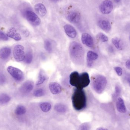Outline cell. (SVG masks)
I'll return each instance as SVG.
<instances>
[{
  "label": "cell",
  "instance_id": "6da1fadb",
  "mask_svg": "<svg viewBox=\"0 0 130 130\" xmlns=\"http://www.w3.org/2000/svg\"><path fill=\"white\" fill-rule=\"evenodd\" d=\"M90 83L89 75L86 72L79 74L78 72H73L70 76V83L76 89H83L89 85Z\"/></svg>",
  "mask_w": 130,
  "mask_h": 130
},
{
  "label": "cell",
  "instance_id": "7a4b0ae2",
  "mask_svg": "<svg viewBox=\"0 0 130 130\" xmlns=\"http://www.w3.org/2000/svg\"><path fill=\"white\" fill-rule=\"evenodd\" d=\"M72 99L73 106L76 110H81L86 107V95L83 89H75L72 96Z\"/></svg>",
  "mask_w": 130,
  "mask_h": 130
},
{
  "label": "cell",
  "instance_id": "3957f363",
  "mask_svg": "<svg viewBox=\"0 0 130 130\" xmlns=\"http://www.w3.org/2000/svg\"><path fill=\"white\" fill-rule=\"evenodd\" d=\"M70 54L74 62L80 64L84 60V52L82 45L76 42L71 43L69 47Z\"/></svg>",
  "mask_w": 130,
  "mask_h": 130
},
{
  "label": "cell",
  "instance_id": "277c9868",
  "mask_svg": "<svg viewBox=\"0 0 130 130\" xmlns=\"http://www.w3.org/2000/svg\"><path fill=\"white\" fill-rule=\"evenodd\" d=\"M93 89L98 94H101L104 91L107 84L106 78L102 75H96L92 78Z\"/></svg>",
  "mask_w": 130,
  "mask_h": 130
},
{
  "label": "cell",
  "instance_id": "5b68a950",
  "mask_svg": "<svg viewBox=\"0 0 130 130\" xmlns=\"http://www.w3.org/2000/svg\"><path fill=\"white\" fill-rule=\"evenodd\" d=\"M8 73L17 82H21L24 79V74L18 68L12 66H9L7 69Z\"/></svg>",
  "mask_w": 130,
  "mask_h": 130
},
{
  "label": "cell",
  "instance_id": "8992f818",
  "mask_svg": "<svg viewBox=\"0 0 130 130\" xmlns=\"http://www.w3.org/2000/svg\"><path fill=\"white\" fill-rule=\"evenodd\" d=\"M24 15L27 20L34 26H38L41 23V20L39 17L32 11H26Z\"/></svg>",
  "mask_w": 130,
  "mask_h": 130
},
{
  "label": "cell",
  "instance_id": "52a82bcc",
  "mask_svg": "<svg viewBox=\"0 0 130 130\" xmlns=\"http://www.w3.org/2000/svg\"><path fill=\"white\" fill-rule=\"evenodd\" d=\"M13 55L14 59L17 61L21 62L24 61L25 54L23 46L20 45L15 46L14 48Z\"/></svg>",
  "mask_w": 130,
  "mask_h": 130
},
{
  "label": "cell",
  "instance_id": "ba28073f",
  "mask_svg": "<svg viewBox=\"0 0 130 130\" xmlns=\"http://www.w3.org/2000/svg\"><path fill=\"white\" fill-rule=\"evenodd\" d=\"M99 9L102 13L105 14H109L113 9L112 2L110 0L104 1L100 5Z\"/></svg>",
  "mask_w": 130,
  "mask_h": 130
},
{
  "label": "cell",
  "instance_id": "9c48e42d",
  "mask_svg": "<svg viewBox=\"0 0 130 130\" xmlns=\"http://www.w3.org/2000/svg\"><path fill=\"white\" fill-rule=\"evenodd\" d=\"M34 83L31 81H27L23 83L19 89L20 92L23 94L29 93L34 88Z\"/></svg>",
  "mask_w": 130,
  "mask_h": 130
},
{
  "label": "cell",
  "instance_id": "30bf717a",
  "mask_svg": "<svg viewBox=\"0 0 130 130\" xmlns=\"http://www.w3.org/2000/svg\"><path fill=\"white\" fill-rule=\"evenodd\" d=\"M67 20L73 23H77L80 20V14L76 11H72L69 12L67 17Z\"/></svg>",
  "mask_w": 130,
  "mask_h": 130
},
{
  "label": "cell",
  "instance_id": "8fae6325",
  "mask_svg": "<svg viewBox=\"0 0 130 130\" xmlns=\"http://www.w3.org/2000/svg\"><path fill=\"white\" fill-rule=\"evenodd\" d=\"M83 43L88 47L92 48L94 45V41L91 35L86 33H84L82 36Z\"/></svg>",
  "mask_w": 130,
  "mask_h": 130
},
{
  "label": "cell",
  "instance_id": "7c38bea8",
  "mask_svg": "<svg viewBox=\"0 0 130 130\" xmlns=\"http://www.w3.org/2000/svg\"><path fill=\"white\" fill-rule=\"evenodd\" d=\"M65 32L67 36L72 39H74L77 35V32L75 29L71 25L66 24L64 26Z\"/></svg>",
  "mask_w": 130,
  "mask_h": 130
},
{
  "label": "cell",
  "instance_id": "4fadbf2b",
  "mask_svg": "<svg viewBox=\"0 0 130 130\" xmlns=\"http://www.w3.org/2000/svg\"><path fill=\"white\" fill-rule=\"evenodd\" d=\"M49 88L51 92L53 94H59L62 90L61 86L56 82H52L50 83Z\"/></svg>",
  "mask_w": 130,
  "mask_h": 130
},
{
  "label": "cell",
  "instance_id": "5bb4252c",
  "mask_svg": "<svg viewBox=\"0 0 130 130\" xmlns=\"http://www.w3.org/2000/svg\"><path fill=\"white\" fill-rule=\"evenodd\" d=\"M7 35L8 37L12 38L16 41H20L21 39V37L20 34L18 32L16 29L13 27L8 30Z\"/></svg>",
  "mask_w": 130,
  "mask_h": 130
},
{
  "label": "cell",
  "instance_id": "9a60e30c",
  "mask_svg": "<svg viewBox=\"0 0 130 130\" xmlns=\"http://www.w3.org/2000/svg\"><path fill=\"white\" fill-rule=\"evenodd\" d=\"M34 9L37 13L41 17H44L47 13V10L45 5L41 3L36 4L34 6Z\"/></svg>",
  "mask_w": 130,
  "mask_h": 130
},
{
  "label": "cell",
  "instance_id": "2e32d148",
  "mask_svg": "<svg viewBox=\"0 0 130 130\" xmlns=\"http://www.w3.org/2000/svg\"><path fill=\"white\" fill-rule=\"evenodd\" d=\"M98 56L95 53L92 51H89L87 53V65L89 67L91 66L93 64V61L98 59Z\"/></svg>",
  "mask_w": 130,
  "mask_h": 130
},
{
  "label": "cell",
  "instance_id": "e0dca14e",
  "mask_svg": "<svg viewBox=\"0 0 130 130\" xmlns=\"http://www.w3.org/2000/svg\"><path fill=\"white\" fill-rule=\"evenodd\" d=\"M11 53V50L10 47H3L0 50V58L3 60H5L9 57Z\"/></svg>",
  "mask_w": 130,
  "mask_h": 130
},
{
  "label": "cell",
  "instance_id": "ac0fdd59",
  "mask_svg": "<svg viewBox=\"0 0 130 130\" xmlns=\"http://www.w3.org/2000/svg\"><path fill=\"white\" fill-rule=\"evenodd\" d=\"M99 27L105 32H109L110 30L111 26L110 24L107 20H101L99 22Z\"/></svg>",
  "mask_w": 130,
  "mask_h": 130
},
{
  "label": "cell",
  "instance_id": "d6986e66",
  "mask_svg": "<svg viewBox=\"0 0 130 130\" xmlns=\"http://www.w3.org/2000/svg\"><path fill=\"white\" fill-rule=\"evenodd\" d=\"M117 107L118 110L120 113H125L126 108L123 100L121 98H119L117 102Z\"/></svg>",
  "mask_w": 130,
  "mask_h": 130
},
{
  "label": "cell",
  "instance_id": "ffe728a7",
  "mask_svg": "<svg viewBox=\"0 0 130 130\" xmlns=\"http://www.w3.org/2000/svg\"><path fill=\"white\" fill-rule=\"evenodd\" d=\"M11 100L10 96L5 93L0 94V104L4 105L8 103Z\"/></svg>",
  "mask_w": 130,
  "mask_h": 130
},
{
  "label": "cell",
  "instance_id": "44dd1931",
  "mask_svg": "<svg viewBox=\"0 0 130 130\" xmlns=\"http://www.w3.org/2000/svg\"><path fill=\"white\" fill-rule=\"evenodd\" d=\"M55 109L59 113H63L66 111L67 108L64 105L59 104L55 105Z\"/></svg>",
  "mask_w": 130,
  "mask_h": 130
},
{
  "label": "cell",
  "instance_id": "7402d4cb",
  "mask_svg": "<svg viewBox=\"0 0 130 130\" xmlns=\"http://www.w3.org/2000/svg\"><path fill=\"white\" fill-rule=\"evenodd\" d=\"M40 108L43 112H47L51 109L52 105L51 104L48 102H43L40 104Z\"/></svg>",
  "mask_w": 130,
  "mask_h": 130
},
{
  "label": "cell",
  "instance_id": "603a6c76",
  "mask_svg": "<svg viewBox=\"0 0 130 130\" xmlns=\"http://www.w3.org/2000/svg\"><path fill=\"white\" fill-rule=\"evenodd\" d=\"M26 112V109L25 107L22 105H19L15 109V113L18 116L24 115Z\"/></svg>",
  "mask_w": 130,
  "mask_h": 130
},
{
  "label": "cell",
  "instance_id": "cb8c5ba5",
  "mask_svg": "<svg viewBox=\"0 0 130 130\" xmlns=\"http://www.w3.org/2000/svg\"><path fill=\"white\" fill-rule=\"evenodd\" d=\"M46 79V77L44 75V73L43 72H40L39 75V79L37 81V82L36 83V85L37 86L41 85L43 83Z\"/></svg>",
  "mask_w": 130,
  "mask_h": 130
},
{
  "label": "cell",
  "instance_id": "d4e9b609",
  "mask_svg": "<svg viewBox=\"0 0 130 130\" xmlns=\"http://www.w3.org/2000/svg\"><path fill=\"white\" fill-rule=\"evenodd\" d=\"M44 47L46 51L49 53H51L53 51L52 45L50 40H46L44 42Z\"/></svg>",
  "mask_w": 130,
  "mask_h": 130
},
{
  "label": "cell",
  "instance_id": "484cf974",
  "mask_svg": "<svg viewBox=\"0 0 130 130\" xmlns=\"http://www.w3.org/2000/svg\"><path fill=\"white\" fill-rule=\"evenodd\" d=\"M32 54L30 52H28L25 55L24 61L26 64H29L32 62Z\"/></svg>",
  "mask_w": 130,
  "mask_h": 130
},
{
  "label": "cell",
  "instance_id": "4316f807",
  "mask_svg": "<svg viewBox=\"0 0 130 130\" xmlns=\"http://www.w3.org/2000/svg\"><path fill=\"white\" fill-rule=\"evenodd\" d=\"M112 43H113L115 46L118 49H120L121 48V40L118 38H115L113 39L112 40Z\"/></svg>",
  "mask_w": 130,
  "mask_h": 130
},
{
  "label": "cell",
  "instance_id": "83f0119b",
  "mask_svg": "<svg viewBox=\"0 0 130 130\" xmlns=\"http://www.w3.org/2000/svg\"><path fill=\"white\" fill-rule=\"evenodd\" d=\"M45 91L42 88L37 89L34 92V95L36 97H40L43 96L45 94Z\"/></svg>",
  "mask_w": 130,
  "mask_h": 130
},
{
  "label": "cell",
  "instance_id": "f1b7e54d",
  "mask_svg": "<svg viewBox=\"0 0 130 130\" xmlns=\"http://www.w3.org/2000/svg\"><path fill=\"white\" fill-rule=\"evenodd\" d=\"M98 37L99 39L103 42H107L108 40V37L105 34L102 33H100L98 35Z\"/></svg>",
  "mask_w": 130,
  "mask_h": 130
},
{
  "label": "cell",
  "instance_id": "f546056e",
  "mask_svg": "<svg viewBox=\"0 0 130 130\" xmlns=\"http://www.w3.org/2000/svg\"><path fill=\"white\" fill-rule=\"evenodd\" d=\"M8 37L2 31H0V39L4 41H7L8 40Z\"/></svg>",
  "mask_w": 130,
  "mask_h": 130
},
{
  "label": "cell",
  "instance_id": "4dcf8cb0",
  "mask_svg": "<svg viewBox=\"0 0 130 130\" xmlns=\"http://www.w3.org/2000/svg\"><path fill=\"white\" fill-rule=\"evenodd\" d=\"M6 81L5 76L2 73H0V85H4L6 82Z\"/></svg>",
  "mask_w": 130,
  "mask_h": 130
},
{
  "label": "cell",
  "instance_id": "1f68e13d",
  "mask_svg": "<svg viewBox=\"0 0 130 130\" xmlns=\"http://www.w3.org/2000/svg\"><path fill=\"white\" fill-rule=\"evenodd\" d=\"M115 70L118 76H121L122 75V73H123V70H122V68L117 67L115 68Z\"/></svg>",
  "mask_w": 130,
  "mask_h": 130
},
{
  "label": "cell",
  "instance_id": "d6a6232c",
  "mask_svg": "<svg viewBox=\"0 0 130 130\" xmlns=\"http://www.w3.org/2000/svg\"><path fill=\"white\" fill-rule=\"evenodd\" d=\"M79 130H89V126L87 124H82Z\"/></svg>",
  "mask_w": 130,
  "mask_h": 130
},
{
  "label": "cell",
  "instance_id": "836d02e7",
  "mask_svg": "<svg viewBox=\"0 0 130 130\" xmlns=\"http://www.w3.org/2000/svg\"><path fill=\"white\" fill-rule=\"evenodd\" d=\"M115 96H118L120 94L121 90L120 88L118 86H116L115 87Z\"/></svg>",
  "mask_w": 130,
  "mask_h": 130
},
{
  "label": "cell",
  "instance_id": "e575fe53",
  "mask_svg": "<svg viewBox=\"0 0 130 130\" xmlns=\"http://www.w3.org/2000/svg\"><path fill=\"white\" fill-rule=\"evenodd\" d=\"M126 66L127 69L130 70V59L127 61L126 63Z\"/></svg>",
  "mask_w": 130,
  "mask_h": 130
},
{
  "label": "cell",
  "instance_id": "d590c367",
  "mask_svg": "<svg viewBox=\"0 0 130 130\" xmlns=\"http://www.w3.org/2000/svg\"><path fill=\"white\" fill-rule=\"evenodd\" d=\"M97 130H108L107 129H105V128H102V127H101V128H98L97 129Z\"/></svg>",
  "mask_w": 130,
  "mask_h": 130
},
{
  "label": "cell",
  "instance_id": "8d00e7d4",
  "mask_svg": "<svg viewBox=\"0 0 130 130\" xmlns=\"http://www.w3.org/2000/svg\"><path fill=\"white\" fill-rule=\"evenodd\" d=\"M114 1L115 2H117V3H119L120 1L121 0H114Z\"/></svg>",
  "mask_w": 130,
  "mask_h": 130
},
{
  "label": "cell",
  "instance_id": "74e56055",
  "mask_svg": "<svg viewBox=\"0 0 130 130\" xmlns=\"http://www.w3.org/2000/svg\"><path fill=\"white\" fill-rule=\"evenodd\" d=\"M109 50H110V51H111V52H113V48L112 47H110V49H109Z\"/></svg>",
  "mask_w": 130,
  "mask_h": 130
},
{
  "label": "cell",
  "instance_id": "f35d334b",
  "mask_svg": "<svg viewBox=\"0 0 130 130\" xmlns=\"http://www.w3.org/2000/svg\"><path fill=\"white\" fill-rule=\"evenodd\" d=\"M51 1L52 2H56L58 1L59 0H51Z\"/></svg>",
  "mask_w": 130,
  "mask_h": 130
},
{
  "label": "cell",
  "instance_id": "ab89813d",
  "mask_svg": "<svg viewBox=\"0 0 130 130\" xmlns=\"http://www.w3.org/2000/svg\"><path fill=\"white\" fill-rule=\"evenodd\" d=\"M128 81H129V83L130 84V78L128 79Z\"/></svg>",
  "mask_w": 130,
  "mask_h": 130
},
{
  "label": "cell",
  "instance_id": "60d3db41",
  "mask_svg": "<svg viewBox=\"0 0 130 130\" xmlns=\"http://www.w3.org/2000/svg\"></svg>",
  "mask_w": 130,
  "mask_h": 130
}]
</instances>
